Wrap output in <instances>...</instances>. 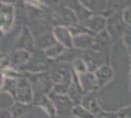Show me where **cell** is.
Wrapping results in <instances>:
<instances>
[{
  "mask_svg": "<svg viewBox=\"0 0 131 118\" xmlns=\"http://www.w3.org/2000/svg\"><path fill=\"white\" fill-rule=\"evenodd\" d=\"M53 34L56 40L63 46H65L66 48L71 49L73 47V37L68 27H63V26L56 27L53 30Z\"/></svg>",
  "mask_w": 131,
  "mask_h": 118,
  "instance_id": "cell-5",
  "label": "cell"
},
{
  "mask_svg": "<svg viewBox=\"0 0 131 118\" xmlns=\"http://www.w3.org/2000/svg\"><path fill=\"white\" fill-rule=\"evenodd\" d=\"M96 39L92 34H80L73 38V46L81 49H88L96 45Z\"/></svg>",
  "mask_w": 131,
  "mask_h": 118,
  "instance_id": "cell-14",
  "label": "cell"
},
{
  "mask_svg": "<svg viewBox=\"0 0 131 118\" xmlns=\"http://www.w3.org/2000/svg\"><path fill=\"white\" fill-rule=\"evenodd\" d=\"M118 118H131V104L117 111Z\"/></svg>",
  "mask_w": 131,
  "mask_h": 118,
  "instance_id": "cell-21",
  "label": "cell"
},
{
  "mask_svg": "<svg viewBox=\"0 0 131 118\" xmlns=\"http://www.w3.org/2000/svg\"><path fill=\"white\" fill-rule=\"evenodd\" d=\"M21 118H24V117H21Z\"/></svg>",
  "mask_w": 131,
  "mask_h": 118,
  "instance_id": "cell-22",
  "label": "cell"
},
{
  "mask_svg": "<svg viewBox=\"0 0 131 118\" xmlns=\"http://www.w3.org/2000/svg\"><path fill=\"white\" fill-rule=\"evenodd\" d=\"M29 110L28 104L15 102L10 108L1 110V118H21L24 117Z\"/></svg>",
  "mask_w": 131,
  "mask_h": 118,
  "instance_id": "cell-7",
  "label": "cell"
},
{
  "mask_svg": "<svg viewBox=\"0 0 131 118\" xmlns=\"http://www.w3.org/2000/svg\"><path fill=\"white\" fill-rule=\"evenodd\" d=\"M96 118H118V115H117V112L102 110L96 115Z\"/></svg>",
  "mask_w": 131,
  "mask_h": 118,
  "instance_id": "cell-20",
  "label": "cell"
},
{
  "mask_svg": "<svg viewBox=\"0 0 131 118\" xmlns=\"http://www.w3.org/2000/svg\"><path fill=\"white\" fill-rule=\"evenodd\" d=\"M27 78L32 85L34 96L40 95L48 96L54 88V83L50 77V73L47 72L29 74Z\"/></svg>",
  "mask_w": 131,
  "mask_h": 118,
  "instance_id": "cell-2",
  "label": "cell"
},
{
  "mask_svg": "<svg viewBox=\"0 0 131 118\" xmlns=\"http://www.w3.org/2000/svg\"><path fill=\"white\" fill-rule=\"evenodd\" d=\"M49 98L54 103L55 108L57 110V114L59 115H69L72 114V109L75 106L73 101L70 98L68 95H59L51 92L49 95Z\"/></svg>",
  "mask_w": 131,
  "mask_h": 118,
  "instance_id": "cell-3",
  "label": "cell"
},
{
  "mask_svg": "<svg viewBox=\"0 0 131 118\" xmlns=\"http://www.w3.org/2000/svg\"><path fill=\"white\" fill-rule=\"evenodd\" d=\"M30 55L31 53L27 50H17L12 54L10 58V63H12V65L14 66L23 65L30 59Z\"/></svg>",
  "mask_w": 131,
  "mask_h": 118,
  "instance_id": "cell-15",
  "label": "cell"
},
{
  "mask_svg": "<svg viewBox=\"0 0 131 118\" xmlns=\"http://www.w3.org/2000/svg\"><path fill=\"white\" fill-rule=\"evenodd\" d=\"M80 105L94 115H97L100 111H102V108L100 106V96L97 92L84 94V96H82Z\"/></svg>",
  "mask_w": 131,
  "mask_h": 118,
  "instance_id": "cell-4",
  "label": "cell"
},
{
  "mask_svg": "<svg viewBox=\"0 0 131 118\" xmlns=\"http://www.w3.org/2000/svg\"><path fill=\"white\" fill-rule=\"evenodd\" d=\"M11 96L16 99L17 102L24 104H29L34 101L32 85L25 75L17 79L16 86Z\"/></svg>",
  "mask_w": 131,
  "mask_h": 118,
  "instance_id": "cell-1",
  "label": "cell"
},
{
  "mask_svg": "<svg viewBox=\"0 0 131 118\" xmlns=\"http://www.w3.org/2000/svg\"><path fill=\"white\" fill-rule=\"evenodd\" d=\"M95 76L97 79V83H98V88L101 89L102 87H104L105 85H107L110 81L114 77V70L110 67L107 64H103L102 66L98 67L95 70Z\"/></svg>",
  "mask_w": 131,
  "mask_h": 118,
  "instance_id": "cell-12",
  "label": "cell"
},
{
  "mask_svg": "<svg viewBox=\"0 0 131 118\" xmlns=\"http://www.w3.org/2000/svg\"><path fill=\"white\" fill-rule=\"evenodd\" d=\"M15 17L14 7L10 4L1 5V31L3 33H7L11 29Z\"/></svg>",
  "mask_w": 131,
  "mask_h": 118,
  "instance_id": "cell-6",
  "label": "cell"
},
{
  "mask_svg": "<svg viewBox=\"0 0 131 118\" xmlns=\"http://www.w3.org/2000/svg\"><path fill=\"white\" fill-rule=\"evenodd\" d=\"M84 94L85 93L83 92L81 86H80L79 80H78V76L73 71V78H72V82H71V87H70L68 96H70V98L73 101V103L75 105H79L80 102H81L82 96H84Z\"/></svg>",
  "mask_w": 131,
  "mask_h": 118,
  "instance_id": "cell-10",
  "label": "cell"
},
{
  "mask_svg": "<svg viewBox=\"0 0 131 118\" xmlns=\"http://www.w3.org/2000/svg\"><path fill=\"white\" fill-rule=\"evenodd\" d=\"M66 52V47L59 43L58 41L54 43L53 45H51L50 47H48L47 49H45V54L48 58L51 59H56L58 57L62 55L63 53Z\"/></svg>",
  "mask_w": 131,
  "mask_h": 118,
  "instance_id": "cell-16",
  "label": "cell"
},
{
  "mask_svg": "<svg viewBox=\"0 0 131 118\" xmlns=\"http://www.w3.org/2000/svg\"><path fill=\"white\" fill-rule=\"evenodd\" d=\"M77 76H78V80H79L82 90L85 94L86 93H93V92H96L99 90L97 79H96V76L94 73L88 71L86 73L80 74Z\"/></svg>",
  "mask_w": 131,
  "mask_h": 118,
  "instance_id": "cell-8",
  "label": "cell"
},
{
  "mask_svg": "<svg viewBox=\"0 0 131 118\" xmlns=\"http://www.w3.org/2000/svg\"><path fill=\"white\" fill-rule=\"evenodd\" d=\"M72 116H75L77 118H96V115L89 112L87 109H85L83 106L79 105H75L72 109Z\"/></svg>",
  "mask_w": 131,
  "mask_h": 118,
  "instance_id": "cell-18",
  "label": "cell"
},
{
  "mask_svg": "<svg viewBox=\"0 0 131 118\" xmlns=\"http://www.w3.org/2000/svg\"><path fill=\"white\" fill-rule=\"evenodd\" d=\"M122 19H123V21L127 24V26L131 30V5L126 7L125 9H124L123 14H122Z\"/></svg>",
  "mask_w": 131,
  "mask_h": 118,
  "instance_id": "cell-19",
  "label": "cell"
},
{
  "mask_svg": "<svg viewBox=\"0 0 131 118\" xmlns=\"http://www.w3.org/2000/svg\"><path fill=\"white\" fill-rule=\"evenodd\" d=\"M33 103L42 108L45 112L47 113V115L50 116L51 118H55L56 114H57V110L55 108L54 103L49 98V96L47 95H40V96H34V101Z\"/></svg>",
  "mask_w": 131,
  "mask_h": 118,
  "instance_id": "cell-11",
  "label": "cell"
},
{
  "mask_svg": "<svg viewBox=\"0 0 131 118\" xmlns=\"http://www.w3.org/2000/svg\"><path fill=\"white\" fill-rule=\"evenodd\" d=\"M72 70L77 75H80V74H84L88 72V66L83 59H81V58H75L72 61Z\"/></svg>",
  "mask_w": 131,
  "mask_h": 118,
  "instance_id": "cell-17",
  "label": "cell"
},
{
  "mask_svg": "<svg viewBox=\"0 0 131 118\" xmlns=\"http://www.w3.org/2000/svg\"><path fill=\"white\" fill-rule=\"evenodd\" d=\"M15 48H19V50H27L32 52L33 50V39L27 27H24L20 38L17 39L15 43Z\"/></svg>",
  "mask_w": 131,
  "mask_h": 118,
  "instance_id": "cell-9",
  "label": "cell"
},
{
  "mask_svg": "<svg viewBox=\"0 0 131 118\" xmlns=\"http://www.w3.org/2000/svg\"><path fill=\"white\" fill-rule=\"evenodd\" d=\"M106 23L107 21L103 16L95 14L91 17H88L87 21L83 23V25L90 31H93L95 33H101L106 28Z\"/></svg>",
  "mask_w": 131,
  "mask_h": 118,
  "instance_id": "cell-13",
  "label": "cell"
}]
</instances>
